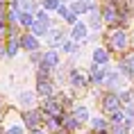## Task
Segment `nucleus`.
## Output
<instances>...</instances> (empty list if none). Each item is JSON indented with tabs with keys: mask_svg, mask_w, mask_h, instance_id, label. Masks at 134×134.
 I'll list each match as a JSON object with an SVG mask.
<instances>
[{
	"mask_svg": "<svg viewBox=\"0 0 134 134\" xmlns=\"http://www.w3.org/2000/svg\"><path fill=\"white\" fill-rule=\"evenodd\" d=\"M125 43H127L125 32H123V30H116V32L111 34V46H114L116 50H123V48H125Z\"/></svg>",
	"mask_w": 134,
	"mask_h": 134,
	"instance_id": "1",
	"label": "nucleus"
},
{
	"mask_svg": "<svg viewBox=\"0 0 134 134\" xmlns=\"http://www.w3.org/2000/svg\"><path fill=\"white\" fill-rule=\"evenodd\" d=\"M21 46H23V50H27V52H34L36 48H39V43H36V39L32 34H25L21 39Z\"/></svg>",
	"mask_w": 134,
	"mask_h": 134,
	"instance_id": "2",
	"label": "nucleus"
},
{
	"mask_svg": "<svg viewBox=\"0 0 134 134\" xmlns=\"http://www.w3.org/2000/svg\"><path fill=\"white\" fill-rule=\"evenodd\" d=\"M57 64H59V57H57V52H52V50H50V52H46V55H43V66H46V68H55Z\"/></svg>",
	"mask_w": 134,
	"mask_h": 134,
	"instance_id": "3",
	"label": "nucleus"
},
{
	"mask_svg": "<svg viewBox=\"0 0 134 134\" xmlns=\"http://www.w3.org/2000/svg\"><path fill=\"white\" fill-rule=\"evenodd\" d=\"M86 25L84 23H77V25H75V27H73V39H75V41H80V39H84L86 36Z\"/></svg>",
	"mask_w": 134,
	"mask_h": 134,
	"instance_id": "4",
	"label": "nucleus"
},
{
	"mask_svg": "<svg viewBox=\"0 0 134 134\" xmlns=\"http://www.w3.org/2000/svg\"><path fill=\"white\" fill-rule=\"evenodd\" d=\"M73 120H75V123H84V120H89V109H86V107H77Z\"/></svg>",
	"mask_w": 134,
	"mask_h": 134,
	"instance_id": "5",
	"label": "nucleus"
},
{
	"mask_svg": "<svg viewBox=\"0 0 134 134\" xmlns=\"http://www.w3.org/2000/svg\"><path fill=\"white\" fill-rule=\"evenodd\" d=\"M18 102H21L23 107H32V102H34V93H32V91H23L21 96H18Z\"/></svg>",
	"mask_w": 134,
	"mask_h": 134,
	"instance_id": "6",
	"label": "nucleus"
},
{
	"mask_svg": "<svg viewBox=\"0 0 134 134\" xmlns=\"http://www.w3.org/2000/svg\"><path fill=\"white\" fill-rule=\"evenodd\" d=\"M71 84H73V86H84V84H86V77H84L80 71H73V73H71Z\"/></svg>",
	"mask_w": 134,
	"mask_h": 134,
	"instance_id": "7",
	"label": "nucleus"
},
{
	"mask_svg": "<svg viewBox=\"0 0 134 134\" xmlns=\"http://www.w3.org/2000/svg\"><path fill=\"white\" fill-rule=\"evenodd\" d=\"M25 118H27V127H39V123H41V114H39V111H30Z\"/></svg>",
	"mask_w": 134,
	"mask_h": 134,
	"instance_id": "8",
	"label": "nucleus"
},
{
	"mask_svg": "<svg viewBox=\"0 0 134 134\" xmlns=\"http://www.w3.org/2000/svg\"><path fill=\"white\" fill-rule=\"evenodd\" d=\"M48 32H50L48 25H43V23H34V25H32V34L34 36H46Z\"/></svg>",
	"mask_w": 134,
	"mask_h": 134,
	"instance_id": "9",
	"label": "nucleus"
},
{
	"mask_svg": "<svg viewBox=\"0 0 134 134\" xmlns=\"http://www.w3.org/2000/svg\"><path fill=\"white\" fill-rule=\"evenodd\" d=\"M105 109L107 111H116V109H118V96H109V98L105 100Z\"/></svg>",
	"mask_w": 134,
	"mask_h": 134,
	"instance_id": "10",
	"label": "nucleus"
},
{
	"mask_svg": "<svg viewBox=\"0 0 134 134\" xmlns=\"http://www.w3.org/2000/svg\"><path fill=\"white\" fill-rule=\"evenodd\" d=\"M91 80H93V84H100V82L105 80V71H102V68H98V66H93V71H91Z\"/></svg>",
	"mask_w": 134,
	"mask_h": 134,
	"instance_id": "11",
	"label": "nucleus"
},
{
	"mask_svg": "<svg viewBox=\"0 0 134 134\" xmlns=\"http://www.w3.org/2000/svg\"><path fill=\"white\" fill-rule=\"evenodd\" d=\"M93 62H96V64H105L107 62V52L102 48H96V50H93Z\"/></svg>",
	"mask_w": 134,
	"mask_h": 134,
	"instance_id": "12",
	"label": "nucleus"
},
{
	"mask_svg": "<svg viewBox=\"0 0 134 134\" xmlns=\"http://www.w3.org/2000/svg\"><path fill=\"white\" fill-rule=\"evenodd\" d=\"M39 93H43V96L52 93V84H50L48 80H39Z\"/></svg>",
	"mask_w": 134,
	"mask_h": 134,
	"instance_id": "13",
	"label": "nucleus"
},
{
	"mask_svg": "<svg viewBox=\"0 0 134 134\" xmlns=\"http://www.w3.org/2000/svg\"><path fill=\"white\" fill-rule=\"evenodd\" d=\"M18 21H21L25 27H27V25H34V18H32L30 12H21V14H18Z\"/></svg>",
	"mask_w": 134,
	"mask_h": 134,
	"instance_id": "14",
	"label": "nucleus"
},
{
	"mask_svg": "<svg viewBox=\"0 0 134 134\" xmlns=\"http://www.w3.org/2000/svg\"><path fill=\"white\" fill-rule=\"evenodd\" d=\"M86 9H89V5H86L84 0H82V2H75V5H73V9H71V14H75V16H77V14H84Z\"/></svg>",
	"mask_w": 134,
	"mask_h": 134,
	"instance_id": "15",
	"label": "nucleus"
},
{
	"mask_svg": "<svg viewBox=\"0 0 134 134\" xmlns=\"http://www.w3.org/2000/svg\"><path fill=\"white\" fill-rule=\"evenodd\" d=\"M120 82H123V80H120L118 73H109V77H107V84H109V86L116 89V86H120Z\"/></svg>",
	"mask_w": 134,
	"mask_h": 134,
	"instance_id": "16",
	"label": "nucleus"
},
{
	"mask_svg": "<svg viewBox=\"0 0 134 134\" xmlns=\"http://www.w3.org/2000/svg\"><path fill=\"white\" fill-rule=\"evenodd\" d=\"M5 52H7L9 57H14L16 52H18V41H16V39H12V41L7 43V50H5Z\"/></svg>",
	"mask_w": 134,
	"mask_h": 134,
	"instance_id": "17",
	"label": "nucleus"
},
{
	"mask_svg": "<svg viewBox=\"0 0 134 134\" xmlns=\"http://www.w3.org/2000/svg\"><path fill=\"white\" fill-rule=\"evenodd\" d=\"M107 127V120L105 118H93V130H98V132H102Z\"/></svg>",
	"mask_w": 134,
	"mask_h": 134,
	"instance_id": "18",
	"label": "nucleus"
},
{
	"mask_svg": "<svg viewBox=\"0 0 134 134\" xmlns=\"http://www.w3.org/2000/svg\"><path fill=\"white\" fill-rule=\"evenodd\" d=\"M46 109H48L50 114H57L59 111V105H57L55 100H46Z\"/></svg>",
	"mask_w": 134,
	"mask_h": 134,
	"instance_id": "19",
	"label": "nucleus"
},
{
	"mask_svg": "<svg viewBox=\"0 0 134 134\" xmlns=\"http://www.w3.org/2000/svg\"><path fill=\"white\" fill-rule=\"evenodd\" d=\"M105 21H116V9H111V7L107 9L105 12Z\"/></svg>",
	"mask_w": 134,
	"mask_h": 134,
	"instance_id": "20",
	"label": "nucleus"
},
{
	"mask_svg": "<svg viewBox=\"0 0 134 134\" xmlns=\"http://www.w3.org/2000/svg\"><path fill=\"white\" fill-rule=\"evenodd\" d=\"M98 25H100V14H98V12H93V14H91V27H98Z\"/></svg>",
	"mask_w": 134,
	"mask_h": 134,
	"instance_id": "21",
	"label": "nucleus"
},
{
	"mask_svg": "<svg viewBox=\"0 0 134 134\" xmlns=\"http://www.w3.org/2000/svg\"><path fill=\"white\" fill-rule=\"evenodd\" d=\"M43 5H46V9H57L59 7V0H46Z\"/></svg>",
	"mask_w": 134,
	"mask_h": 134,
	"instance_id": "22",
	"label": "nucleus"
},
{
	"mask_svg": "<svg viewBox=\"0 0 134 134\" xmlns=\"http://www.w3.org/2000/svg\"><path fill=\"white\" fill-rule=\"evenodd\" d=\"M36 23H43V25H48V14H46V12H39V16H36Z\"/></svg>",
	"mask_w": 134,
	"mask_h": 134,
	"instance_id": "23",
	"label": "nucleus"
},
{
	"mask_svg": "<svg viewBox=\"0 0 134 134\" xmlns=\"http://www.w3.org/2000/svg\"><path fill=\"white\" fill-rule=\"evenodd\" d=\"M18 2H21V7H23V12H27V9H32V5H34V2H32V0H18Z\"/></svg>",
	"mask_w": 134,
	"mask_h": 134,
	"instance_id": "24",
	"label": "nucleus"
},
{
	"mask_svg": "<svg viewBox=\"0 0 134 134\" xmlns=\"http://www.w3.org/2000/svg\"><path fill=\"white\" fill-rule=\"evenodd\" d=\"M64 52H75V43H62Z\"/></svg>",
	"mask_w": 134,
	"mask_h": 134,
	"instance_id": "25",
	"label": "nucleus"
},
{
	"mask_svg": "<svg viewBox=\"0 0 134 134\" xmlns=\"http://www.w3.org/2000/svg\"><path fill=\"white\" fill-rule=\"evenodd\" d=\"M77 125H80V123H75L73 118H68V120H66V127H68V130H77Z\"/></svg>",
	"mask_w": 134,
	"mask_h": 134,
	"instance_id": "26",
	"label": "nucleus"
},
{
	"mask_svg": "<svg viewBox=\"0 0 134 134\" xmlns=\"http://www.w3.org/2000/svg\"><path fill=\"white\" fill-rule=\"evenodd\" d=\"M7 134H23V127H9Z\"/></svg>",
	"mask_w": 134,
	"mask_h": 134,
	"instance_id": "27",
	"label": "nucleus"
},
{
	"mask_svg": "<svg viewBox=\"0 0 134 134\" xmlns=\"http://www.w3.org/2000/svg\"><path fill=\"white\" fill-rule=\"evenodd\" d=\"M132 71H134V55H132Z\"/></svg>",
	"mask_w": 134,
	"mask_h": 134,
	"instance_id": "28",
	"label": "nucleus"
}]
</instances>
